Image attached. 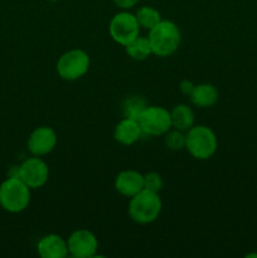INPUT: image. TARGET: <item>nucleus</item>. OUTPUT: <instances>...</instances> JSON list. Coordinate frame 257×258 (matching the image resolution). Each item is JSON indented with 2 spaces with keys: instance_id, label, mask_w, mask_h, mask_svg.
<instances>
[{
  "instance_id": "nucleus-12",
  "label": "nucleus",
  "mask_w": 257,
  "mask_h": 258,
  "mask_svg": "<svg viewBox=\"0 0 257 258\" xmlns=\"http://www.w3.org/2000/svg\"><path fill=\"white\" fill-rule=\"evenodd\" d=\"M37 252L42 258H66L68 256L67 239L59 234H47L37 244Z\"/></svg>"
},
{
  "instance_id": "nucleus-7",
  "label": "nucleus",
  "mask_w": 257,
  "mask_h": 258,
  "mask_svg": "<svg viewBox=\"0 0 257 258\" xmlns=\"http://www.w3.org/2000/svg\"><path fill=\"white\" fill-rule=\"evenodd\" d=\"M108 33L117 44L125 47L138 35H140V25L135 14H131L128 12H120L111 18L110 24H108Z\"/></svg>"
},
{
  "instance_id": "nucleus-17",
  "label": "nucleus",
  "mask_w": 257,
  "mask_h": 258,
  "mask_svg": "<svg viewBox=\"0 0 257 258\" xmlns=\"http://www.w3.org/2000/svg\"><path fill=\"white\" fill-rule=\"evenodd\" d=\"M135 17L136 19H138L140 28H144V29L146 30L153 29L156 24H159V23L163 20L161 19V15L160 13H159V10H156L155 8L153 7H148V5L141 7L140 9L136 12Z\"/></svg>"
},
{
  "instance_id": "nucleus-14",
  "label": "nucleus",
  "mask_w": 257,
  "mask_h": 258,
  "mask_svg": "<svg viewBox=\"0 0 257 258\" xmlns=\"http://www.w3.org/2000/svg\"><path fill=\"white\" fill-rule=\"evenodd\" d=\"M219 92L217 87L212 83H201L194 86L193 91L189 95L190 102L199 108L212 107L217 103Z\"/></svg>"
},
{
  "instance_id": "nucleus-23",
  "label": "nucleus",
  "mask_w": 257,
  "mask_h": 258,
  "mask_svg": "<svg viewBox=\"0 0 257 258\" xmlns=\"http://www.w3.org/2000/svg\"><path fill=\"white\" fill-rule=\"evenodd\" d=\"M48 2H58V0H48Z\"/></svg>"
},
{
  "instance_id": "nucleus-15",
  "label": "nucleus",
  "mask_w": 257,
  "mask_h": 258,
  "mask_svg": "<svg viewBox=\"0 0 257 258\" xmlns=\"http://www.w3.org/2000/svg\"><path fill=\"white\" fill-rule=\"evenodd\" d=\"M170 115L173 128L186 133L189 128L194 126V120H196L194 112L191 107H189L185 103H179L174 106L173 110L170 111Z\"/></svg>"
},
{
  "instance_id": "nucleus-3",
  "label": "nucleus",
  "mask_w": 257,
  "mask_h": 258,
  "mask_svg": "<svg viewBox=\"0 0 257 258\" xmlns=\"http://www.w3.org/2000/svg\"><path fill=\"white\" fill-rule=\"evenodd\" d=\"M163 209L159 193L143 189L140 193L131 197L128 202V216L138 224H150L159 218Z\"/></svg>"
},
{
  "instance_id": "nucleus-16",
  "label": "nucleus",
  "mask_w": 257,
  "mask_h": 258,
  "mask_svg": "<svg viewBox=\"0 0 257 258\" xmlns=\"http://www.w3.org/2000/svg\"><path fill=\"white\" fill-rule=\"evenodd\" d=\"M125 50L126 54L131 59L138 60V62L148 59L153 54V50H151V45L148 37H140V35H138L135 39H133L128 44H126Z\"/></svg>"
},
{
  "instance_id": "nucleus-20",
  "label": "nucleus",
  "mask_w": 257,
  "mask_h": 258,
  "mask_svg": "<svg viewBox=\"0 0 257 258\" xmlns=\"http://www.w3.org/2000/svg\"><path fill=\"white\" fill-rule=\"evenodd\" d=\"M163 178H161L160 174L156 173V171H150V173H146L145 175H144V189H148V190L159 193V191L163 189Z\"/></svg>"
},
{
  "instance_id": "nucleus-1",
  "label": "nucleus",
  "mask_w": 257,
  "mask_h": 258,
  "mask_svg": "<svg viewBox=\"0 0 257 258\" xmlns=\"http://www.w3.org/2000/svg\"><path fill=\"white\" fill-rule=\"evenodd\" d=\"M32 189L19 178L12 176L0 184V206L9 213H22L29 207Z\"/></svg>"
},
{
  "instance_id": "nucleus-10",
  "label": "nucleus",
  "mask_w": 257,
  "mask_h": 258,
  "mask_svg": "<svg viewBox=\"0 0 257 258\" xmlns=\"http://www.w3.org/2000/svg\"><path fill=\"white\" fill-rule=\"evenodd\" d=\"M57 134L49 126H39L28 138V150L34 156H44L52 153L57 145Z\"/></svg>"
},
{
  "instance_id": "nucleus-22",
  "label": "nucleus",
  "mask_w": 257,
  "mask_h": 258,
  "mask_svg": "<svg viewBox=\"0 0 257 258\" xmlns=\"http://www.w3.org/2000/svg\"><path fill=\"white\" fill-rule=\"evenodd\" d=\"M139 2H140V0H113V3H115L118 8H121V9L123 10L135 7Z\"/></svg>"
},
{
  "instance_id": "nucleus-8",
  "label": "nucleus",
  "mask_w": 257,
  "mask_h": 258,
  "mask_svg": "<svg viewBox=\"0 0 257 258\" xmlns=\"http://www.w3.org/2000/svg\"><path fill=\"white\" fill-rule=\"evenodd\" d=\"M19 176L30 189H39L47 184L49 179V168L40 156L28 158L17 168Z\"/></svg>"
},
{
  "instance_id": "nucleus-9",
  "label": "nucleus",
  "mask_w": 257,
  "mask_h": 258,
  "mask_svg": "<svg viewBox=\"0 0 257 258\" xmlns=\"http://www.w3.org/2000/svg\"><path fill=\"white\" fill-rule=\"evenodd\" d=\"M68 253L75 258L96 257L98 251V239L88 229H77L67 239Z\"/></svg>"
},
{
  "instance_id": "nucleus-6",
  "label": "nucleus",
  "mask_w": 257,
  "mask_h": 258,
  "mask_svg": "<svg viewBox=\"0 0 257 258\" xmlns=\"http://www.w3.org/2000/svg\"><path fill=\"white\" fill-rule=\"evenodd\" d=\"M138 121L143 133L149 136L165 135L173 127L170 111L161 106H146Z\"/></svg>"
},
{
  "instance_id": "nucleus-19",
  "label": "nucleus",
  "mask_w": 257,
  "mask_h": 258,
  "mask_svg": "<svg viewBox=\"0 0 257 258\" xmlns=\"http://www.w3.org/2000/svg\"><path fill=\"white\" fill-rule=\"evenodd\" d=\"M145 107V101L141 97L135 96V97L127 98L125 105H123V113H125V117H131L138 120V117L140 116V113L143 112Z\"/></svg>"
},
{
  "instance_id": "nucleus-11",
  "label": "nucleus",
  "mask_w": 257,
  "mask_h": 258,
  "mask_svg": "<svg viewBox=\"0 0 257 258\" xmlns=\"http://www.w3.org/2000/svg\"><path fill=\"white\" fill-rule=\"evenodd\" d=\"M115 189L121 196L131 198L144 189V175L133 169L120 171L115 179Z\"/></svg>"
},
{
  "instance_id": "nucleus-18",
  "label": "nucleus",
  "mask_w": 257,
  "mask_h": 258,
  "mask_svg": "<svg viewBox=\"0 0 257 258\" xmlns=\"http://www.w3.org/2000/svg\"><path fill=\"white\" fill-rule=\"evenodd\" d=\"M164 136H165L164 138V144L170 150L179 151L185 149V133L184 131L171 127Z\"/></svg>"
},
{
  "instance_id": "nucleus-13",
  "label": "nucleus",
  "mask_w": 257,
  "mask_h": 258,
  "mask_svg": "<svg viewBox=\"0 0 257 258\" xmlns=\"http://www.w3.org/2000/svg\"><path fill=\"white\" fill-rule=\"evenodd\" d=\"M144 135L141 126L136 118L125 117L115 126L113 130V139L117 141L118 144L125 146L134 145L138 143Z\"/></svg>"
},
{
  "instance_id": "nucleus-2",
  "label": "nucleus",
  "mask_w": 257,
  "mask_h": 258,
  "mask_svg": "<svg viewBox=\"0 0 257 258\" xmlns=\"http://www.w3.org/2000/svg\"><path fill=\"white\" fill-rule=\"evenodd\" d=\"M153 54L158 57H169L178 50L181 42V33L178 25L170 20H161L153 29L149 30Z\"/></svg>"
},
{
  "instance_id": "nucleus-4",
  "label": "nucleus",
  "mask_w": 257,
  "mask_h": 258,
  "mask_svg": "<svg viewBox=\"0 0 257 258\" xmlns=\"http://www.w3.org/2000/svg\"><path fill=\"white\" fill-rule=\"evenodd\" d=\"M218 140L211 127L194 125L185 133V149L197 160H208L216 154Z\"/></svg>"
},
{
  "instance_id": "nucleus-5",
  "label": "nucleus",
  "mask_w": 257,
  "mask_h": 258,
  "mask_svg": "<svg viewBox=\"0 0 257 258\" xmlns=\"http://www.w3.org/2000/svg\"><path fill=\"white\" fill-rule=\"evenodd\" d=\"M91 58L83 49H70L63 53L57 62V72L62 80L77 81L88 72Z\"/></svg>"
},
{
  "instance_id": "nucleus-21",
  "label": "nucleus",
  "mask_w": 257,
  "mask_h": 258,
  "mask_svg": "<svg viewBox=\"0 0 257 258\" xmlns=\"http://www.w3.org/2000/svg\"><path fill=\"white\" fill-rule=\"evenodd\" d=\"M194 86L196 85H193V82H190V81H188V80H184L179 83V90H180L181 93L189 96L191 93V91H193Z\"/></svg>"
}]
</instances>
